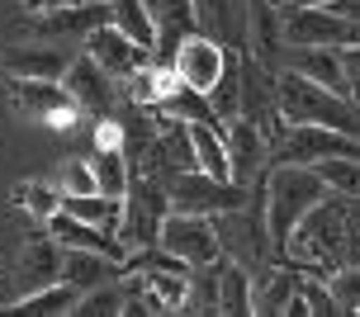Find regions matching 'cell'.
I'll list each match as a JSON object with an SVG mask.
<instances>
[{
  "label": "cell",
  "instance_id": "obj_1",
  "mask_svg": "<svg viewBox=\"0 0 360 317\" xmlns=\"http://www.w3.org/2000/svg\"><path fill=\"white\" fill-rule=\"evenodd\" d=\"M346 232H351V204L346 194H327L294 223L280 251L304 261V270L313 275H332L337 265H346Z\"/></svg>",
  "mask_w": 360,
  "mask_h": 317
},
{
  "label": "cell",
  "instance_id": "obj_2",
  "mask_svg": "<svg viewBox=\"0 0 360 317\" xmlns=\"http://www.w3.org/2000/svg\"><path fill=\"white\" fill-rule=\"evenodd\" d=\"M275 109L285 124H327V128H342L351 138H360V114L346 95H332L318 81L299 76L294 67H285L275 76Z\"/></svg>",
  "mask_w": 360,
  "mask_h": 317
},
{
  "label": "cell",
  "instance_id": "obj_3",
  "mask_svg": "<svg viewBox=\"0 0 360 317\" xmlns=\"http://www.w3.org/2000/svg\"><path fill=\"white\" fill-rule=\"evenodd\" d=\"M327 185L313 166L299 161H275V171H266V232L275 247H285V237L294 232V223L304 218L318 199H327Z\"/></svg>",
  "mask_w": 360,
  "mask_h": 317
},
{
  "label": "cell",
  "instance_id": "obj_4",
  "mask_svg": "<svg viewBox=\"0 0 360 317\" xmlns=\"http://www.w3.org/2000/svg\"><path fill=\"white\" fill-rule=\"evenodd\" d=\"M157 247L171 251L176 261L195 265V270H204V265H214L218 256H223V242H218L214 218H209V213H185V209H166Z\"/></svg>",
  "mask_w": 360,
  "mask_h": 317
},
{
  "label": "cell",
  "instance_id": "obj_5",
  "mask_svg": "<svg viewBox=\"0 0 360 317\" xmlns=\"http://www.w3.org/2000/svg\"><path fill=\"white\" fill-rule=\"evenodd\" d=\"M109 19L105 0H72V5H48V10H34L29 19L15 24V38H38V43H57V38H86L95 24Z\"/></svg>",
  "mask_w": 360,
  "mask_h": 317
},
{
  "label": "cell",
  "instance_id": "obj_6",
  "mask_svg": "<svg viewBox=\"0 0 360 317\" xmlns=\"http://www.w3.org/2000/svg\"><path fill=\"white\" fill-rule=\"evenodd\" d=\"M166 199H171V209H185V213H233L247 204V185H237V180H214L204 176V171H180L171 176L166 185Z\"/></svg>",
  "mask_w": 360,
  "mask_h": 317
},
{
  "label": "cell",
  "instance_id": "obj_7",
  "mask_svg": "<svg viewBox=\"0 0 360 317\" xmlns=\"http://www.w3.org/2000/svg\"><path fill=\"white\" fill-rule=\"evenodd\" d=\"M275 161H299V166H313L323 157H360V138L342 133V128L327 124H285V133L275 138Z\"/></svg>",
  "mask_w": 360,
  "mask_h": 317
},
{
  "label": "cell",
  "instance_id": "obj_8",
  "mask_svg": "<svg viewBox=\"0 0 360 317\" xmlns=\"http://www.w3.org/2000/svg\"><path fill=\"white\" fill-rule=\"evenodd\" d=\"M223 67H228V48H223L214 34H185L176 43V57H171L176 81L185 90H195V95H209V90L218 86Z\"/></svg>",
  "mask_w": 360,
  "mask_h": 317
},
{
  "label": "cell",
  "instance_id": "obj_9",
  "mask_svg": "<svg viewBox=\"0 0 360 317\" xmlns=\"http://www.w3.org/2000/svg\"><path fill=\"white\" fill-rule=\"evenodd\" d=\"M289 43H313V48H351L360 43V29L346 15H337L332 5H294L285 19Z\"/></svg>",
  "mask_w": 360,
  "mask_h": 317
},
{
  "label": "cell",
  "instance_id": "obj_10",
  "mask_svg": "<svg viewBox=\"0 0 360 317\" xmlns=\"http://www.w3.org/2000/svg\"><path fill=\"white\" fill-rule=\"evenodd\" d=\"M86 53L95 57L114 81H119V76H133L138 67L152 62V53H147L143 43H133V38H128L124 29H114L109 19H105V24H95V29L86 34Z\"/></svg>",
  "mask_w": 360,
  "mask_h": 317
},
{
  "label": "cell",
  "instance_id": "obj_11",
  "mask_svg": "<svg viewBox=\"0 0 360 317\" xmlns=\"http://www.w3.org/2000/svg\"><path fill=\"white\" fill-rule=\"evenodd\" d=\"M62 90L76 100L81 114H109V100H114V76H109L90 53L72 57L67 71H62Z\"/></svg>",
  "mask_w": 360,
  "mask_h": 317
},
{
  "label": "cell",
  "instance_id": "obj_12",
  "mask_svg": "<svg viewBox=\"0 0 360 317\" xmlns=\"http://www.w3.org/2000/svg\"><path fill=\"white\" fill-rule=\"evenodd\" d=\"M48 237H53L62 251H100V256H114V261H128V247L119 242V232L95 228V223H81L67 209H57L48 218Z\"/></svg>",
  "mask_w": 360,
  "mask_h": 317
},
{
  "label": "cell",
  "instance_id": "obj_13",
  "mask_svg": "<svg viewBox=\"0 0 360 317\" xmlns=\"http://www.w3.org/2000/svg\"><path fill=\"white\" fill-rule=\"evenodd\" d=\"M223 138H228V161H233V180L237 185H252L261 171H266V152H270V138L261 133L256 119L247 114H237L233 124L223 128Z\"/></svg>",
  "mask_w": 360,
  "mask_h": 317
},
{
  "label": "cell",
  "instance_id": "obj_14",
  "mask_svg": "<svg viewBox=\"0 0 360 317\" xmlns=\"http://www.w3.org/2000/svg\"><path fill=\"white\" fill-rule=\"evenodd\" d=\"M15 100L24 114H38L48 128H76L81 109L62 90V81H15Z\"/></svg>",
  "mask_w": 360,
  "mask_h": 317
},
{
  "label": "cell",
  "instance_id": "obj_15",
  "mask_svg": "<svg viewBox=\"0 0 360 317\" xmlns=\"http://www.w3.org/2000/svg\"><path fill=\"white\" fill-rule=\"evenodd\" d=\"M285 48H289V43H285ZM285 67H294L299 76L318 81L323 90L351 100V86H346V71H342V48H313V43H304V48H289V53H285Z\"/></svg>",
  "mask_w": 360,
  "mask_h": 317
},
{
  "label": "cell",
  "instance_id": "obj_16",
  "mask_svg": "<svg viewBox=\"0 0 360 317\" xmlns=\"http://www.w3.org/2000/svg\"><path fill=\"white\" fill-rule=\"evenodd\" d=\"M67 62H72V53H62L53 43H43V48H15V53L0 57V67L10 71L15 81H62Z\"/></svg>",
  "mask_w": 360,
  "mask_h": 317
},
{
  "label": "cell",
  "instance_id": "obj_17",
  "mask_svg": "<svg viewBox=\"0 0 360 317\" xmlns=\"http://www.w3.org/2000/svg\"><path fill=\"white\" fill-rule=\"evenodd\" d=\"M247 43H252V53L261 62L285 48V19H280V5L275 0H252L247 5Z\"/></svg>",
  "mask_w": 360,
  "mask_h": 317
},
{
  "label": "cell",
  "instance_id": "obj_18",
  "mask_svg": "<svg viewBox=\"0 0 360 317\" xmlns=\"http://www.w3.org/2000/svg\"><path fill=\"white\" fill-rule=\"evenodd\" d=\"M62 261H67V251L57 247L53 237H34V242H24V251H19V275H24V294H29V289H38V284L62 280Z\"/></svg>",
  "mask_w": 360,
  "mask_h": 317
},
{
  "label": "cell",
  "instance_id": "obj_19",
  "mask_svg": "<svg viewBox=\"0 0 360 317\" xmlns=\"http://www.w3.org/2000/svg\"><path fill=\"white\" fill-rule=\"evenodd\" d=\"M162 209H152V204H143V199H124V218H119V242H124L128 251H147L157 247V237H162Z\"/></svg>",
  "mask_w": 360,
  "mask_h": 317
},
{
  "label": "cell",
  "instance_id": "obj_20",
  "mask_svg": "<svg viewBox=\"0 0 360 317\" xmlns=\"http://www.w3.org/2000/svg\"><path fill=\"white\" fill-rule=\"evenodd\" d=\"M76 299L81 289L72 280H53V284H38L29 294H19L10 313H38V317H62V313H76Z\"/></svg>",
  "mask_w": 360,
  "mask_h": 317
},
{
  "label": "cell",
  "instance_id": "obj_21",
  "mask_svg": "<svg viewBox=\"0 0 360 317\" xmlns=\"http://www.w3.org/2000/svg\"><path fill=\"white\" fill-rule=\"evenodd\" d=\"M180 81L171 67H157V62H147V67H138L133 76H128V95H133V105H176L180 95Z\"/></svg>",
  "mask_w": 360,
  "mask_h": 317
},
{
  "label": "cell",
  "instance_id": "obj_22",
  "mask_svg": "<svg viewBox=\"0 0 360 317\" xmlns=\"http://www.w3.org/2000/svg\"><path fill=\"white\" fill-rule=\"evenodd\" d=\"M105 5H109V24L114 29H124L133 43L157 53V15L147 10V0H105Z\"/></svg>",
  "mask_w": 360,
  "mask_h": 317
},
{
  "label": "cell",
  "instance_id": "obj_23",
  "mask_svg": "<svg viewBox=\"0 0 360 317\" xmlns=\"http://www.w3.org/2000/svg\"><path fill=\"white\" fill-rule=\"evenodd\" d=\"M124 270V261H114V256H100V251H67V261H62V280H72L81 294L95 289V284L114 280Z\"/></svg>",
  "mask_w": 360,
  "mask_h": 317
},
{
  "label": "cell",
  "instance_id": "obj_24",
  "mask_svg": "<svg viewBox=\"0 0 360 317\" xmlns=\"http://www.w3.org/2000/svg\"><path fill=\"white\" fill-rule=\"evenodd\" d=\"M294 289H299V275L294 270H266L261 280H252V313H289L294 303Z\"/></svg>",
  "mask_w": 360,
  "mask_h": 317
},
{
  "label": "cell",
  "instance_id": "obj_25",
  "mask_svg": "<svg viewBox=\"0 0 360 317\" xmlns=\"http://www.w3.org/2000/svg\"><path fill=\"white\" fill-rule=\"evenodd\" d=\"M62 209L81 218V223H95V228H119V218H124V199H114V194H62Z\"/></svg>",
  "mask_w": 360,
  "mask_h": 317
},
{
  "label": "cell",
  "instance_id": "obj_26",
  "mask_svg": "<svg viewBox=\"0 0 360 317\" xmlns=\"http://www.w3.org/2000/svg\"><path fill=\"white\" fill-rule=\"evenodd\" d=\"M209 100V109H214L218 128H228L242 114V62H237V53H228V67H223V76H218V86L204 95Z\"/></svg>",
  "mask_w": 360,
  "mask_h": 317
},
{
  "label": "cell",
  "instance_id": "obj_27",
  "mask_svg": "<svg viewBox=\"0 0 360 317\" xmlns=\"http://www.w3.org/2000/svg\"><path fill=\"white\" fill-rule=\"evenodd\" d=\"M218 313H252V275L242 261H223L218 265Z\"/></svg>",
  "mask_w": 360,
  "mask_h": 317
},
{
  "label": "cell",
  "instance_id": "obj_28",
  "mask_svg": "<svg viewBox=\"0 0 360 317\" xmlns=\"http://www.w3.org/2000/svg\"><path fill=\"white\" fill-rule=\"evenodd\" d=\"M15 204L29 213L34 223H48V218L62 209V185H53V180H24L15 190Z\"/></svg>",
  "mask_w": 360,
  "mask_h": 317
},
{
  "label": "cell",
  "instance_id": "obj_29",
  "mask_svg": "<svg viewBox=\"0 0 360 317\" xmlns=\"http://www.w3.org/2000/svg\"><path fill=\"white\" fill-rule=\"evenodd\" d=\"M289 313H308V317L342 313V308H337V299H332V289H327V275H299V289H294Z\"/></svg>",
  "mask_w": 360,
  "mask_h": 317
},
{
  "label": "cell",
  "instance_id": "obj_30",
  "mask_svg": "<svg viewBox=\"0 0 360 317\" xmlns=\"http://www.w3.org/2000/svg\"><path fill=\"white\" fill-rule=\"evenodd\" d=\"M313 171L332 194H360V157H323L313 161Z\"/></svg>",
  "mask_w": 360,
  "mask_h": 317
},
{
  "label": "cell",
  "instance_id": "obj_31",
  "mask_svg": "<svg viewBox=\"0 0 360 317\" xmlns=\"http://www.w3.org/2000/svg\"><path fill=\"white\" fill-rule=\"evenodd\" d=\"M95 185L100 194H114V199H124L128 194V157L124 152H95Z\"/></svg>",
  "mask_w": 360,
  "mask_h": 317
},
{
  "label": "cell",
  "instance_id": "obj_32",
  "mask_svg": "<svg viewBox=\"0 0 360 317\" xmlns=\"http://www.w3.org/2000/svg\"><path fill=\"white\" fill-rule=\"evenodd\" d=\"M124 308V284H119V275L105 284H95V289H86L81 299H76V313L81 317H109Z\"/></svg>",
  "mask_w": 360,
  "mask_h": 317
},
{
  "label": "cell",
  "instance_id": "obj_33",
  "mask_svg": "<svg viewBox=\"0 0 360 317\" xmlns=\"http://www.w3.org/2000/svg\"><path fill=\"white\" fill-rule=\"evenodd\" d=\"M327 289H332V299H337L342 313H360V261L337 265V270L327 275Z\"/></svg>",
  "mask_w": 360,
  "mask_h": 317
},
{
  "label": "cell",
  "instance_id": "obj_34",
  "mask_svg": "<svg viewBox=\"0 0 360 317\" xmlns=\"http://www.w3.org/2000/svg\"><path fill=\"white\" fill-rule=\"evenodd\" d=\"M57 185H62V194H95L100 190V185H95V166H90V161H76V157L62 161Z\"/></svg>",
  "mask_w": 360,
  "mask_h": 317
},
{
  "label": "cell",
  "instance_id": "obj_35",
  "mask_svg": "<svg viewBox=\"0 0 360 317\" xmlns=\"http://www.w3.org/2000/svg\"><path fill=\"white\" fill-rule=\"evenodd\" d=\"M124 124H119V119H100V128H95V152H124Z\"/></svg>",
  "mask_w": 360,
  "mask_h": 317
},
{
  "label": "cell",
  "instance_id": "obj_36",
  "mask_svg": "<svg viewBox=\"0 0 360 317\" xmlns=\"http://www.w3.org/2000/svg\"><path fill=\"white\" fill-rule=\"evenodd\" d=\"M342 71H346V86H351V100H360V43L342 48Z\"/></svg>",
  "mask_w": 360,
  "mask_h": 317
},
{
  "label": "cell",
  "instance_id": "obj_37",
  "mask_svg": "<svg viewBox=\"0 0 360 317\" xmlns=\"http://www.w3.org/2000/svg\"><path fill=\"white\" fill-rule=\"evenodd\" d=\"M332 10H337V15H346L360 29V0H332Z\"/></svg>",
  "mask_w": 360,
  "mask_h": 317
},
{
  "label": "cell",
  "instance_id": "obj_38",
  "mask_svg": "<svg viewBox=\"0 0 360 317\" xmlns=\"http://www.w3.org/2000/svg\"><path fill=\"white\" fill-rule=\"evenodd\" d=\"M48 5H72V0H24V10L34 15V10H48Z\"/></svg>",
  "mask_w": 360,
  "mask_h": 317
},
{
  "label": "cell",
  "instance_id": "obj_39",
  "mask_svg": "<svg viewBox=\"0 0 360 317\" xmlns=\"http://www.w3.org/2000/svg\"><path fill=\"white\" fill-rule=\"evenodd\" d=\"M294 5H332V0H294Z\"/></svg>",
  "mask_w": 360,
  "mask_h": 317
}]
</instances>
